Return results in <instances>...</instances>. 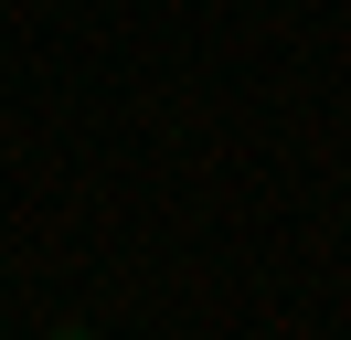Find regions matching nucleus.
Segmentation results:
<instances>
[]
</instances>
